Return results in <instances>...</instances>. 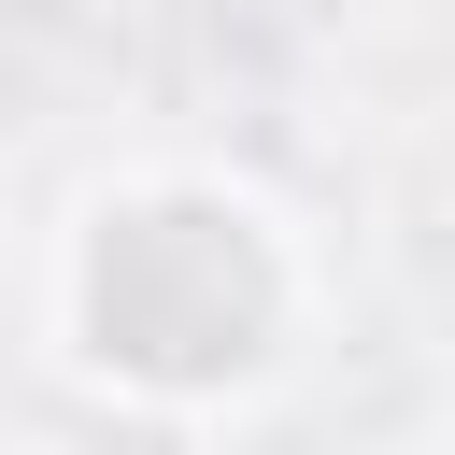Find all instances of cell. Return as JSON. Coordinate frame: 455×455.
I'll return each mask as SVG.
<instances>
[{
	"mask_svg": "<svg viewBox=\"0 0 455 455\" xmlns=\"http://www.w3.org/2000/svg\"><path fill=\"white\" fill-rule=\"evenodd\" d=\"M28 341L85 412L142 441H228L313 370L327 256L299 199L228 156H114L57 199L28 256Z\"/></svg>",
	"mask_w": 455,
	"mask_h": 455,
	"instance_id": "1",
	"label": "cell"
}]
</instances>
